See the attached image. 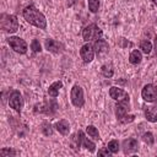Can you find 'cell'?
<instances>
[{"label": "cell", "instance_id": "obj_9", "mask_svg": "<svg viewBox=\"0 0 157 157\" xmlns=\"http://www.w3.org/2000/svg\"><path fill=\"white\" fill-rule=\"evenodd\" d=\"M94 54H96L94 49L90 43L83 44L80 49V55H81V59L83 60V63H91L94 58Z\"/></svg>", "mask_w": 157, "mask_h": 157}, {"label": "cell", "instance_id": "obj_27", "mask_svg": "<svg viewBox=\"0 0 157 157\" xmlns=\"http://www.w3.org/2000/svg\"><path fill=\"white\" fill-rule=\"evenodd\" d=\"M0 155H1L2 157H10V156H15L16 152H15L13 150H11V148H2V150L0 151Z\"/></svg>", "mask_w": 157, "mask_h": 157}, {"label": "cell", "instance_id": "obj_31", "mask_svg": "<svg viewBox=\"0 0 157 157\" xmlns=\"http://www.w3.org/2000/svg\"><path fill=\"white\" fill-rule=\"evenodd\" d=\"M152 2H153L155 5H157V0H152Z\"/></svg>", "mask_w": 157, "mask_h": 157}, {"label": "cell", "instance_id": "obj_3", "mask_svg": "<svg viewBox=\"0 0 157 157\" xmlns=\"http://www.w3.org/2000/svg\"><path fill=\"white\" fill-rule=\"evenodd\" d=\"M101 36H102V31L94 23H91V25L86 26L82 31V37H83L85 42H90L92 39H98Z\"/></svg>", "mask_w": 157, "mask_h": 157}, {"label": "cell", "instance_id": "obj_17", "mask_svg": "<svg viewBox=\"0 0 157 157\" xmlns=\"http://www.w3.org/2000/svg\"><path fill=\"white\" fill-rule=\"evenodd\" d=\"M141 60H142V55H141V53H140L139 50H132V52L130 53V55H129V61H130L131 64L137 65V64L141 63Z\"/></svg>", "mask_w": 157, "mask_h": 157}, {"label": "cell", "instance_id": "obj_10", "mask_svg": "<svg viewBox=\"0 0 157 157\" xmlns=\"http://www.w3.org/2000/svg\"><path fill=\"white\" fill-rule=\"evenodd\" d=\"M93 49H94V53L97 55H104V54L108 53L109 45H108V43L104 39L98 38V39H96V42L93 44Z\"/></svg>", "mask_w": 157, "mask_h": 157}, {"label": "cell", "instance_id": "obj_16", "mask_svg": "<svg viewBox=\"0 0 157 157\" xmlns=\"http://www.w3.org/2000/svg\"><path fill=\"white\" fill-rule=\"evenodd\" d=\"M128 104H124V103H118L117 107H115V114H117V118L118 120H120L124 115L128 114Z\"/></svg>", "mask_w": 157, "mask_h": 157}, {"label": "cell", "instance_id": "obj_24", "mask_svg": "<svg viewBox=\"0 0 157 157\" xmlns=\"http://www.w3.org/2000/svg\"><path fill=\"white\" fill-rule=\"evenodd\" d=\"M40 130H42V132H43L45 136H49V135H52V134H53L52 125H50V124H48V123H43V124H42Z\"/></svg>", "mask_w": 157, "mask_h": 157}, {"label": "cell", "instance_id": "obj_11", "mask_svg": "<svg viewBox=\"0 0 157 157\" xmlns=\"http://www.w3.org/2000/svg\"><path fill=\"white\" fill-rule=\"evenodd\" d=\"M44 45H45V49L48 52H52V53H60L63 50V48H64L61 43H59V42H56L54 39H50V38L45 39Z\"/></svg>", "mask_w": 157, "mask_h": 157}, {"label": "cell", "instance_id": "obj_4", "mask_svg": "<svg viewBox=\"0 0 157 157\" xmlns=\"http://www.w3.org/2000/svg\"><path fill=\"white\" fill-rule=\"evenodd\" d=\"M70 98H71V103L75 107L81 108L85 104V97H83V90H82V87L78 86V85H74L72 88H71Z\"/></svg>", "mask_w": 157, "mask_h": 157}, {"label": "cell", "instance_id": "obj_21", "mask_svg": "<svg viewBox=\"0 0 157 157\" xmlns=\"http://www.w3.org/2000/svg\"><path fill=\"white\" fill-rule=\"evenodd\" d=\"M101 71H102V75L104 77H107V78H110L114 75V70H113L112 65H103L102 69H101Z\"/></svg>", "mask_w": 157, "mask_h": 157}, {"label": "cell", "instance_id": "obj_29", "mask_svg": "<svg viewBox=\"0 0 157 157\" xmlns=\"http://www.w3.org/2000/svg\"><path fill=\"white\" fill-rule=\"evenodd\" d=\"M110 153H112V152L108 150V147H107V148H102V150L98 151V155H99V156H110Z\"/></svg>", "mask_w": 157, "mask_h": 157}, {"label": "cell", "instance_id": "obj_28", "mask_svg": "<svg viewBox=\"0 0 157 157\" xmlns=\"http://www.w3.org/2000/svg\"><path fill=\"white\" fill-rule=\"evenodd\" d=\"M134 119H135V117H134L132 114H126V115H124L119 121L123 123V124H126V123H131Z\"/></svg>", "mask_w": 157, "mask_h": 157}, {"label": "cell", "instance_id": "obj_26", "mask_svg": "<svg viewBox=\"0 0 157 157\" xmlns=\"http://www.w3.org/2000/svg\"><path fill=\"white\" fill-rule=\"evenodd\" d=\"M31 48H32V50L36 52V53H39V52L42 50V47H40V43H39L38 39H33V40H32V43H31Z\"/></svg>", "mask_w": 157, "mask_h": 157}, {"label": "cell", "instance_id": "obj_22", "mask_svg": "<svg viewBox=\"0 0 157 157\" xmlns=\"http://www.w3.org/2000/svg\"><path fill=\"white\" fill-rule=\"evenodd\" d=\"M87 4H88V9L91 12L96 13L99 9V0H87Z\"/></svg>", "mask_w": 157, "mask_h": 157}, {"label": "cell", "instance_id": "obj_8", "mask_svg": "<svg viewBox=\"0 0 157 157\" xmlns=\"http://www.w3.org/2000/svg\"><path fill=\"white\" fill-rule=\"evenodd\" d=\"M9 105L15 109L16 112H21L22 107H23V99H22V96L18 91H12L11 94H10V98H9Z\"/></svg>", "mask_w": 157, "mask_h": 157}, {"label": "cell", "instance_id": "obj_30", "mask_svg": "<svg viewBox=\"0 0 157 157\" xmlns=\"http://www.w3.org/2000/svg\"><path fill=\"white\" fill-rule=\"evenodd\" d=\"M155 50H156V56H157V36L155 38Z\"/></svg>", "mask_w": 157, "mask_h": 157}, {"label": "cell", "instance_id": "obj_13", "mask_svg": "<svg viewBox=\"0 0 157 157\" xmlns=\"http://www.w3.org/2000/svg\"><path fill=\"white\" fill-rule=\"evenodd\" d=\"M145 117L148 121L156 123L157 121V105H148L145 108Z\"/></svg>", "mask_w": 157, "mask_h": 157}, {"label": "cell", "instance_id": "obj_25", "mask_svg": "<svg viewBox=\"0 0 157 157\" xmlns=\"http://www.w3.org/2000/svg\"><path fill=\"white\" fill-rule=\"evenodd\" d=\"M142 140H144V141H145L147 145H152V144L155 142V137H153L152 132H146V134H144Z\"/></svg>", "mask_w": 157, "mask_h": 157}, {"label": "cell", "instance_id": "obj_1", "mask_svg": "<svg viewBox=\"0 0 157 157\" xmlns=\"http://www.w3.org/2000/svg\"><path fill=\"white\" fill-rule=\"evenodd\" d=\"M22 15L25 17V20L37 27V28H40V29H45L47 28V20H45V16L39 11L37 10L33 5H29L27 7H25V10L22 11Z\"/></svg>", "mask_w": 157, "mask_h": 157}, {"label": "cell", "instance_id": "obj_20", "mask_svg": "<svg viewBox=\"0 0 157 157\" xmlns=\"http://www.w3.org/2000/svg\"><path fill=\"white\" fill-rule=\"evenodd\" d=\"M140 49L142 50V53H145V54H150L151 50H152V44H151V42L147 40V39L142 40V42L140 43Z\"/></svg>", "mask_w": 157, "mask_h": 157}, {"label": "cell", "instance_id": "obj_5", "mask_svg": "<svg viewBox=\"0 0 157 157\" xmlns=\"http://www.w3.org/2000/svg\"><path fill=\"white\" fill-rule=\"evenodd\" d=\"M7 43L18 54H25L27 52V43L22 38H20V37H16V36L9 37L7 38Z\"/></svg>", "mask_w": 157, "mask_h": 157}, {"label": "cell", "instance_id": "obj_15", "mask_svg": "<svg viewBox=\"0 0 157 157\" xmlns=\"http://www.w3.org/2000/svg\"><path fill=\"white\" fill-rule=\"evenodd\" d=\"M61 87H63V82H61V81H55V82H53V83L49 86V88H48L49 96L53 97V98H55V97L59 94V91H60Z\"/></svg>", "mask_w": 157, "mask_h": 157}, {"label": "cell", "instance_id": "obj_12", "mask_svg": "<svg viewBox=\"0 0 157 157\" xmlns=\"http://www.w3.org/2000/svg\"><path fill=\"white\" fill-rule=\"evenodd\" d=\"M137 148H139V144H137L136 139L124 140V142H123V151H124V153H132V152L137 151Z\"/></svg>", "mask_w": 157, "mask_h": 157}, {"label": "cell", "instance_id": "obj_23", "mask_svg": "<svg viewBox=\"0 0 157 157\" xmlns=\"http://www.w3.org/2000/svg\"><path fill=\"white\" fill-rule=\"evenodd\" d=\"M108 150L112 152V153H117L118 151H119V142L117 141V140H112V141H109L108 142Z\"/></svg>", "mask_w": 157, "mask_h": 157}, {"label": "cell", "instance_id": "obj_2", "mask_svg": "<svg viewBox=\"0 0 157 157\" xmlns=\"http://www.w3.org/2000/svg\"><path fill=\"white\" fill-rule=\"evenodd\" d=\"M1 29L7 33H15L18 29V21L15 15H1Z\"/></svg>", "mask_w": 157, "mask_h": 157}, {"label": "cell", "instance_id": "obj_6", "mask_svg": "<svg viewBox=\"0 0 157 157\" xmlns=\"http://www.w3.org/2000/svg\"><path fill=\"white\" fill-rule=\"evenodd\" d=\"M109 96H110V98H113L118 103H124V104L129 105V94L124 90L113 86L109 88Z\"/></svg>", "mask_w": 157, "mask_h": 157}, {"label": "cell", "instance_id": "obj_14", "mask_svg": "<svg viewBox=\"0 0 157 157\" xmlns=\"http://www.w3.org/2000/svg\"><path fill=\"white\" fill-rule=\"evenodd\" d=\"M55 129H56L61 135H67L69 131H70V124H69L67 120L61 119V120H59V121L55 124Z\"/></svg>", "mask_w": 157, "mask_h": 157}, {"label": "cell", "instance_id": "obj_7", "mask_svg": "<svg viewBox=\"0 0 157 157\" xmlns=\"http://www.w3.org/2000/svg\"><path fill=\"white\" fill-rule=\"evenodd\" d=\"M141 96L146 102H150V103L157 102V87L152 83L145 85L141 91Z\"/></svg>", "mask_w": 157, "mask_h": 157}, {"label": "cell", "instance_id": "obj_19", "mask_svg": "<svg viewBox=\"0 0 157 157\" xmlns=\"http://www.w3.org/2000/svg\"><path fill=\"white\" fill-rule=\"evenodd\" d=\"M86 132H87L92 139H94V140H99V132H98V130H97L96 126H93V125H88V126L86 128Z\"/></svg>", "mask_w": 157, "mask_h": 157}, {"label": "cell", "instance_id": "obj_18", "mask_svg": "<svg viewBox=\"0 0 157 157\" xmlns=\"http://www.w3.org/2000/svg\"><path fill=\"white\" fill-rule=\"evenodd\" d=\"M81 145H82V147H85V148H87L88 151H91V152H93L94 151V148H96V145L91 141V140H88L87 137H85V135L82 136V139H81Z\"/></svg>", "mask_w": 157, "mask_h": 157}]
</instances>
